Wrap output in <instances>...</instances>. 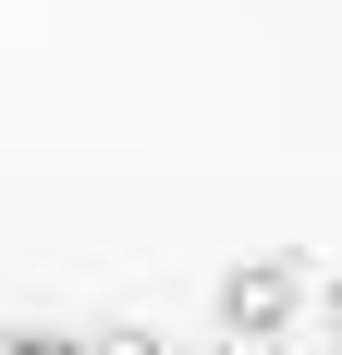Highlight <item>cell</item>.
<instances>
[{"label": "cell", "instance_id": "obj_1", "mask_svg": "<svg viewBox=\"0 0 342 355\" xmlns=\"http://www.w3.org/2000/svg\"><path fill=\"white\" fill-rule=\"evenodd\" d=\"M0 355H73V343H0Z\"/></svg>", "mask_w": 342, "mask_h": 355}]
</instances>
